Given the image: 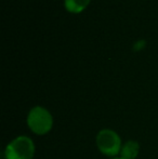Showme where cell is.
Wrapping results in <instances>:
<instances>
[{"label":"cell","instance_id":"cell-2","mask_svg":"<svg viewBox=\"0 0 158 159\" xmlns=\"http://www.w3.org/2000/svg\"><path fill=\"white\" fill-rule=\"evenodd\" d=\"M28 127L36 134H46L50 131L53 125L52 116L47 109L42 107H34L29 111L27 118Z\"/></svg>","mask_w":158,"mask_h":159},{"label":"cell","instance_id":"cell-5","mask_svg":"<svg viewBox=\"0 0 158 159\" xmlns=\"http://www.w3.org/2000/svg\"><path fill=\"white\" fill-rule=\"evenodd\" d=\"M91 0H65L66 10L72 13H79L88 7Z\"/></svg>","mask_w":158,"mask_h":159},{"label":"cell","instance_id":"cell-3","mask_svg":"<svg viewBox=\"0 0 158 159\" xmlns=\"http://www.w3.org/2000/svg\"><path fill=\"white\" fill-rule=\"evenodd\" d=\"M97 145L101 153L107 156H115L120 152L121 141L116 132L112 130H102L97 136Z\"/></svg>","mask_w":158,"mask_h":159},{"label":"cell","instance_id":"cell-4","mask_svg":"<svg viewBox=\"0 0 158 159\" xmlns=\"http://www.w3.org/2000/svg\"><path fill=\"white\" fill-rule=\"evenodd\" d=\"M140 146L134 141H128L120 151V158L121 159H135L139 154Z\"/></svg>","mask_w":158,"mask_h":159},{"label":"cell","instance_id":"cell-6","mask_svg":"<svg viewBox=\"0 0 158 159\" xmlns=\"http://www.w3.org/2000/svg\"><path fill=\"white\" fill-rule=\"evenodd\" d=\"M113 159H121V158H113Z\"/></svg>","mask_w":158,"mask_h":159},{"label":"cell","instance_id":"cell-1","mask_svg":"<svg viewBox=\"0 0 158 159\" xmlns=\"http://www.w3.org/2000/svg\"><path fill=\"white\" fill-rule=\"evenodd\" d=\"M34 154L35 145L27 136H19L6 148L7 159H33Z\"/></svg>","mask_w":158,"mask_h":159}]
</instances>
